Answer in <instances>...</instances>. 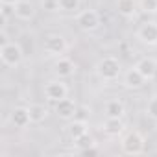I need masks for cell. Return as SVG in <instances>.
Listing matches in <instances>:
<instances>
[{"mask_svg": "<svg viewBox=\"0 0 157 157\" xmlns=\"http://www.w3.org/2000/svg\"><path fill=\"white\" fill-rule=\"evenodd\" d=\"M139 10L150 15L157 13V0H139Z\"/></svg>", "mask_w": 157, "mask_h": 157, "instance_id": "ffe728a7", "label": "cell"}, {"mask_svg": "<svg viewBox=\"0 0 157 157\" xmlns=\"http://www.w3.org/2000/svg\"><path fill=\"white\" fill-rule=\"evenodd\" d=\"M54 72L59 76V78H70L76 74V63L70 59V57H57L56 63H54Z\"/></svg>", "mask_w": 157, "mask_h": 157, "instance_id": "30bf717a", "label": "cell"}, {"mask_svg": "<svg viewBox=\"0 0 157 157\" xmlns=\"http://www.w3.org/2000/svg\"><path fill=\"white\" fill-rule=\"evenodd\" d=\"M68 48V43L63 35L59 33H50L44 37V43H43V50L46 56L50 57H61Z\"/></svg>", "mask_w": 157, "mask_h": 157, "instance_id": "5b68a950", "label": "cell"}, {"mask_svg": "<svg viewBox=\"0 0 157 157\" xmlns=\"http://www.w3.org/2000/svg\"><path fill=\"white\" fill-rule=\"evenodd\" d=\"M13 15L21 21H32L35 17V6L30 0H19L13 6Z\"/></svg>", "mask_w": 157, "mask_h": 157, "instance_id": "8fae6325", "label": "cell"}, {"mask_svg": "<svg viewBox=\"0 0 157 157\" xmlns=\"http://www.w3.org/2000/svg\"><path fill=\"white\" fill-rule=\"evenodd\" d=\"M67 96H68V87L61 80H50V82L44 83V98L48 102L56 104V102H59Z\"/></svg>", "mask_w": 157, "mask_h": 157, "instance_id": "8992f818", "label": "cell"}, {"mask_svg": "<svg viewBox=\"0 0 157 157\" xmlns=\"http://www.w3.org/2000/svg\"><path fill=\"white\" fill-rule=\"evenodd\" d=\"M56 115L59 117V118H63V120H72V118H76V115H78V105H76V102L72 100V98H63V100H59V102H56Z\"/></svg>", "mask_w": 157, "mask_h": 157, "instance_id": "ba28073f", "label": "cell"}, {"mask_svg": "<svg viewBox=\"0 0 157 157\" xmlns=\"http://www.w3.org/2000/svg\"><path fill=\"white\" fill-rule=\"evenodd\" d=\"M135 68L146 78V80L150 82V80H153V76H155V70H157V61L153 59V57H142L137 65H135Z\"/></svg>", "mask_w": 157, "mask_h": 157, "instance_id": "9a60e30c", "label": "cell"}, {"mask_svg": "<svg viewBox=\"0 0 157 157\" xmlns=\"http://www.w3.org/2000/svg\"><path fill=\"white\" fill-rule=\"evenodd\" d=\"M28 109H30V117H32L33 124H41L48 117V109L43 104H32V105H28Z\"/></svg>", "mask_w": 157, "mask_h": 157, "instance_id": "ac0fdd59", "label": "cell"}, {"mask_svg": "<svg viewBox=\"0 0 157 157\" xmlns=\"http://www.w3.org/2000/svg\"><path fill=\"white\" fill-rule=\"evenodd\" d=\"M120 148L126 155H140L146 150V139L140 131H129L122 137Z\"/></svg>", "mask_w": 157, "mask_h": 157, "instance_id": "3957f363", "label": "cell"}, {"mask_svg": "<svg viewBox=\"0 0 157 157\" xmlns=\"http://www.w3.org/2000/svg\"><path fill=\"white\" fill-rule=\"evenodd\" d=\"M137 10H139V2H137V0H117V11L122 17H126V19L135 17Z\"/></svg>", "mask_w": 157, "mask_h": 157, "instance_id": "e0dca14e", "label": "cell"}, {"mask_svg": "<svg viewBox=\"0 0 157 157\" xmlns=\"http://www.w3.org/2000/svg\"><path fill=\"white\" fill-rule=\"evenodd\" d=\"M137 39L142 44L148 46H157V22L155 21H146L139 26L137 30Z\"/></svg>", "mask_w": 157, "mask_h": 157, "instance_id": "52a82bcc", "label": "cell"}, {"mask_svg": "<svg viewBox=\"0 0 157 157\" xmlns=\"http://www.w3.org/2000/svg\"><path fill=\"white\" fill-rule=\"evenodd\" d=\"M74 144L80 148V150H85V148H91V146H96V140L94 137H91L89 133H85L83 137H80L78 140H74Z\"/></svg>", "mask_w": 157, "mask_h": 157, "instance_id": "44dd1931", "label": "cell"}, {"mask_svg": "<svg viewBox=\"0 0 157 157\" xmlns=\"http://www.w3.org/2000/svg\"><path fill=\"white\" fill-rule=\"evenodd\" d=\"M41 10L48 11V13H57L61 11V2L59 0H41Z\"/></svg>", "mask_w": 157, "mask_h": 157, "instance_id": "d6986e66", "label": "cell"}, {"mask_svg": "<svg viewBox=\"0 0 157 157\" xmlns=\"http://www.w3.org/2000/svg\"><path fill=\"white\" fill-rule=\"evenodd\" d=\"M94 72L102 82H117L120 78V74H122V65H120V61L117 57L107 56V57H102L96 63Z\"/></svg>", "mask_w": 157, "mask_h": 157, "instance_id": "6da1fadb", "label": "cell"}, {"mask_svg": "<svg viewBox=\"0 0 157 157\" xmlns=\"http://www.w3.org/2000/svg\"><path fill=\"white\" fill-rule=\"evenodd\" d=\"M76 24L82 32L91 33V32H96L102 26V19H100V13L96 10L89 8V10H83V11H80L76 15Z\"/></svg>", "mask_w": 157, "mask_h": 157, "instance_id": "277c9868", "label": "cell"}, {"mask_svg": "<svg viewBox=\"0 0 157 157\" xmlns=\"http://www.w3.org/2000/svg\"><path fill=\"white\" fill-rule=\"evenodd\" d=\"M102 129H104V133L107 137H120L124 133V129H126V124H124L122 118H111V117H107L104 120V124H102Z\"/></svg>", "mask_w": 157, "mask_h": 157, "instance_id": "7c38bea8", "label": "cell"}, {"mask_svg": "<svg viewBox=\"0 0 157 157\" xmlns=\"http://www.w3.org/2000/svg\"><path fill=\"white\" fill-rule=\"evenodd\" d=\"M59 2H61V11H78L82 0H59Z\"/></svg>", "mask_w": 157, "mask_h": 157, "instance_id": "7402d4cb", "label": "cell"}, {"mask_svg": "<svg viewBox=\"0 0 157 157\" xmlns=\"http://www.w3.org/2000/svg\"><path fill=\"white\" fill-rule=\"evenodd\" d=\"M78 153H80V155H96V153H98V148H96V146H91V148L80 150Z\"/></svg>", "mask_w": 157, "mask_h": 157, "instance_id": "cb8c5ba5", "label": "cell"}, {"mask_svg": "<svg viewBox=\"0 0 157 157\" xmlns=\"http://www.w3.org/2000/svg\"><path fill=\"white\" fill-rule=\"evenodd\" d=\"M0 59L6 67H19L22 61H24V50L19 43L15 41H6L2 46H0Z\"/></svg>", "mask_w": 157, "mask_h": 157, "instance_id": "7a4b0ae2", "label": "cell"}, {"mask_svg": "<svg viewBox=\"0 0 157 157\" xmlns=\"http://www.w3.org/2000/svg\"><path fill=\"white\" fill-rule=\"evenodd\" d=\"M30 122H32V117H30V109H28V107L19 105V107H15V109L11 111V124H13L15 128L22 129V128H26Z\"/></svg>", "mask_w": 157, "mask_h": 157, "instance_id": "5bb4252c", "label": "cell"}, {"mask_svg": "<svg viewBox=\"0 0 157 157\" xmlns=\"http://www.w3.org/2000/svg\"><path fill=\"white\" fill-rule=\"evenodd\" d=\"M67 133L72 140H78L80 137H83L85 133H89V124L83 118H72L67 126Z\"/></svg>", "mask_w": 157, "mask_h": 157, "instance_id": "4fadbf2b", "label": "cell"}, {"mask_svg": "<svg viewBox=\"0 0 157 157\" xmlns=\"http://www.w3.org/2000/svg\"><path fill=\"white\" fill-rule=\"evenodd\" d=\"M146 113H148L150 118L157 120V94H153V96L150 98V102H148V105H146Z\"/></svg>", "mask_w": 157, "mask_h": 157, "instance_id": "603a6c76", "label": "cell"}, {"mask_svg": "<svg viewBox=\"0 0 157 157\" xmlns=\"http://www.w3.org/2000/svg\"><path fill=\"white\" fill-rule=\"evenodd\" d=\"M104 111H105V117H111V118H124V115H126V105H124V102H120V100H107Z\"/></svg>", "mask_w": 157, "mask_h": 157, "instance_id": "2e32d148", "label": "cell"}, {"mask_svg": "<svg viewBox=\"0 0 157 157\" xmlns=\"http://www.w3.org/2000/svg\"><path fill=\"white\" fill-rule=\"evenodd\" d=\"M151 82H155V83H157V70H155V76H153V80H151Z\"/></svg>", "mask_w": 157, "mask_h": 157, "instance_id": "484cf974", "label": "cell"}, {"mask_svg": "<svg viewBox=\"0 0 157 157\" xmlns=\"http://www.w3.org/2000/svg\"><path fill=\"white\" fill-rule=\"evenodd\" d=\"M146 78L133 67V68H129L126 74H124V87L126 89H129V91H139V89H142L144 85H146Z\"/></svg>", "mask_w": 157, "mask_h": 157, "instance_id": "9c48e42d", "label": "cell"}, {"mask_svg": "<svg viewBox=\"0 0 157 157\" xmlns=\"http://www.w3.org/2000/svg\"><path fill=\"white\" fill-rule=\"evenodd\" d=\"M0 2H2V4H10V6H15L19 0H0Z\"/></svg>", "mask_w": 157, "mask_h": 157, "instance_id": "d4e9b609", "label": "cell"}]
</instances>
